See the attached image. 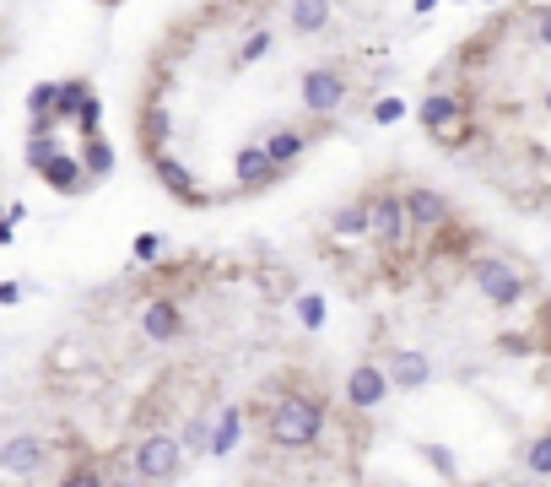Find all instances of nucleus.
<instances>
[{"label":"nucleus","mask_w":551,"mask_h":487,"mask_svg":"<svg viewBox=\"0 0 551 487\" xmlns=\"http://www.w3.org/2000/svg\"><path fill=\"white\" fill-rule=\"evenodd\" d=\"M265 439H271L281 455L319 450V439H325V401L308 396V390H287V396L271 406V417H265Z\"/></svg>","instance_id":"f257e3e1"},{"label":"nucleus","mask_w":551,"mask_h":487,"mask_svg":"<svg viewBox=\"0 0 551 487\" xmlns=\"http://www.w3.org/2000/svg\"><path fill=\"white\" fill-rule=\"evenodd\" d=\"M470 287H476L481 298L497 309V314H508V309H519L524 298L535 293V282L524 276L514 260H503V255H470Z\"/></svg>","instance_id":"f03ea898"},{"label":"nucleus","mask_w":551,"mask_h":487,"mask_svg":"<svg viewBox=\"0 0 551 487\" xmlns=\"http://www.w3.org/2000/svg\"><path fill=\"white\" fill-rule=\"evenodd\" d=\"M184 466H190V455H184V439L173 428L141 433L136 450H130V471H136L141 482H173Z\"/></svg>","instance_id":"7ed1b4c3"},{"label":"nucleus","mask_w":551,"mask_h":487,"mask_svg":"<svg viewBox=\"0 0 551 487\" xmlns=\"http://www.w3.org/2000/svg\"><path fill=\"white\" fill-rule=\"evenodd\" d=\"M411 239L416 233H411V212H406V190L379 184V190H373V244H379L384 255H400Z\"/></svg>","instance_id":"20e7f679"},{"label":"nucleus","mask_w":551,"mask_h":487,"mask_svg":"<svg viewBox=\"0 0 551 487\" xmlns=\"http://www.w3.org/2000/svg\"><path fill=\"white\" fill-rule=\"evenodd\" d=\"M346 76L335 71V65H303L298 71V98H303V109L314 114V120H335V109L346 103Z\"/></svg>","instance_id":"39448f33"},{"label":"nucleus","mask_w":551,"mask_h":487,"mask_svg":"<svg viewBox=\"0 0 551 487\" xmlns=\"http://www.w3.org/2000/svg\"><path fill=\"white\" fill-rule=\"evenodd\" d=\"M416 120L433 141H454L460 136V125L470 120V98L465 92H433L427 87V98H416Z\"/></svg>","instance_id":"423d86ee"},{"label":"nucleus","mask_w":551,"mask_h":487,"mask_svg":"<svg viewBox=\"0 0 551 487\" xmlns=\"http://www.w3.org/2000/svg\"><path fill=\"white\" fill-rule=\"evenodd\" d=\"M389 368L384 363H373V358H362L352 363V374H346V406L352 412H379V406L389 401Z\"/></svg>","instance_id":"0eeeda50"},{"label":"nucleus","mask_w":551,"mask_h":487,"mask_svg":"<svg viewBox=\"0 0 551 487\" xmlns=\"http://www.w3.org/2000/svg\"><path fill=\"white\" fill-rule=\"evenodd\" d=\"M406 212H411V233H422V239H438L443 228H454V206L443 201L433 184H411Z\"/></svg>","instance_id":"6e6552de"},{"label":"nucleus","mask_w":551,"mask_h":487,"mask_svg":"<svg viewBox=\"0 0 551 487\" xmlns=\"http://www.w3.org/2000/svg\"><path fill=\"white\" fill-rule=\"evenodd\" d=\"M287 174L271 163V152H265V141H244V147L233 152V184L244 195H254V190H271V184H281Z\"/></svg>","instance_id":"1a4fd4ad"},{"label":"nucleus","mask_w":551,"mask_h":487,"mask_svg":"<svg viewBox=\"0 0 551 487\" xmlns=\"http://www.w3.org/2000/svg\"><path fill=\"white\" fill-rule=\"evenodd\" d=\"M49 450H55V444L49 439H38V433H17V439H6L0 444V471H6V477H38V471L49 466Z\"/></svg>","instance_id":"9d476101"},{"label":"nucleus","mask_w":551,"mask_h":487,"mask_svg":"<svg viewBox=\"0 0 551 487\" xmlns=\"http://www.w3.org/2000/svg\"><path fill=\"white\" fill-rule=\"evenodd\" d=\"M184 331H190V320H184V309L173 304V298H146V309H141V336L152 341V347H173Z\"/></svg>","instance_id":"9b49d317"},{"label":"nucleus","mask_w":551,"mask_h":487,"mask_svg":"<svg viewBox=\"0 0 551 487\" xmlns=\"http://www.w3.org/2000/svg\"><path fill=\"white\" fill-rule=\"evenodd\" d=\"M384 368H389V385H395L400 396H416V390H427V385H433V374H438L433 358H427V352H416V347H395Z\"/></svg>","instance_id":"f8f14e48"},{"label":"nucleus","mask_w":551,"mask_h":487,"mask_svg":"<svg viewBox=\"0 0 551 487\" xmlns=\"http://www.w3.org/2000/svg\"><path fill=\"white\" fill-rule=\"evenodd\" d=\"M152 163V174H157V184L173 195V201H184V206H211V195L206 190H195V174L179 163L173 152H157V157H146Z\"/></svg>","instance_id":"ddd939ff"},{"label":"nucleus","mask_w":551,"mask_h":487,"mask_svg":"<svg viewBox=\"0 0 551 487\" xmlns=\"http://www.w3.org/2000/svg\"><path fill=\"white\" fill-rule=\"evenodd\" d=\"M319 130H325V125H276L271 136H260V141H265V152H271V163L281 168V174H287V168L298 163L308 147H314Z\"/></svg>","instance_id":"4468645a"},{"label":"nucleus","mask_w":551,"mask_h":487,"mask_svg":"<svg viewBox=\"0 0 551 487\" xmlns=\"http://www.w3.org/2000/svg\"><path fill=\"white\" fill-rule=\"evenodd\" d=\"M136 130H141V152H146V157L168 152V141H173V109H168L163 98H146Z\"/></svg>","instance_id":"2eb2a0df"},{"label":"nucleus","mask_w":551,"mask_h":487,"mask_svg":"<svg viewBox=\"0 0 551 487\" xmlns=\"http://www.w3.org/2000/svg\"><path fill=\"white\" fill-rule=\"evenodd\" d=\"M330 233H335V239H346V244L373 239V190L357 195V201H346V206H335V212H330Z\"/></svg>","instance_id":"dca6fc26"},{"label":"nucleus","mask_w":551,"mask_h":487,"mask_svg":"<svg viewBox=\"0 0 551 487\" xmlns=\"http://www.w3.org/2000/svg\"><path fill=\"white\" fill-rule=\"evenodd\" d=\"M38 179H44L49 190H60V195H82V190H92V184H98V179L87 174L82 152H60L55 163H49L44 174H38Z\"/></svg>","instance_id":"f3484780"},{"label":"nucleus","mask_w":551,"mask_h":487,"mask_svg":"<svg viewBox=\"0 0 551 487\" xmlns=\"http://www.w3.org/2000/svg\"><path fill=\"white\" fill-rule=\"evenodd\" d=\"M244 444V406L238 401H222L217 406V423H211V455L206 460H227Z\"/></svg>","instance_id":"a211bd4d"},{"label":"nucleus","mask_w":551,"mask_h":487,"mask_svg":"<svg viewBox=\"0 0 551 487\" xmlns=\"http://www.w3.org/2000/svg\"><path fill=\"white\" fill-rule=\"evenodd\" d=\"M287 22L298 38H319L335 22V6L330 0H287Z\"/></svg>","instance_id":"6ab92c4d"},{"label":"nucleus","mask_w":551,"mask_h":487,"mask_svg":"<svg viewBox=\"0 0 551 487\" xmlns=\"http://www.w3.org/2000/svg\"><path fill=\"white\" fill-rule=\"evenodd\" d=\"M92 103H103L98 98V87L87 82V76H76V82H60V103H55V125H71V120H82V114L92 109Z\"/></svg>","instance_id":"aec40b11"},{"label":"nucleus","mask_w":551,"mask_h":487,"mask_svg":"<svg viewBox=\"0 0 551 487\" xmlns=\"http://www.w3.org/2000/svg\"><path fill=\"white\" fill-rule=\"evenodd\" d=\"M60 152H65L60 147V130L49 125V120H33V130H28V168H33V174H44Z\"/></svg>","instance_id":"412c9836"},{"label":"nucleus","mask_w":551,"mask_h":487,"mask_svg":"<svg viewBox=\"0 0 551 487\" xmlns=\"http://www.w3.org/2000/svg\"><path fill=\"white\" fill-rule=\"evenodd\" d=\"M271 49H276V33H271V28H265V22H254V28L244 33V44H238V55H233V65H238V71H249V65H260L265 55H271Z\"/></svg>","instance_id":"4be33fe9"},{"label":"nucleus","mask_w":551,"mask_h":487,"mask_svg":"<svg viewBox=\"0 0 551 487\" xmlns=\"http://www.w3.org/2000/svg\"><path fill=\"white\" fill-rule=\"evenodd\" d=\"M211 423H217V412H195L190 423L179 428V439H184V455H190V460L211 455Z\"/></svg>","instance_id":"5701e85b"},{"label":"nucleus","mask_w":551,"mask_h":487,"mask_svg":"<svg viewBox=\"0 0 551 487\" xmlns=\"http://www.w3.org/2000/svg\"><path fill=\"white\" fill-rule=\"evenodd\" d=\"M82 163H87V174H92V179H109L114 168H119V157H114V141H109V136H87V147H82Z\"/></svg>","instance_id":"b1692460"},{"label":"nucleus","mask_w":551,"mask_h":487,"mask_svg":"<svg viewBox=\"0 0 551 487\" xmlns=\"http://www.w3.org/2000/svg\"><path fill=\"white\" fill-rule=\"evenodd\" d=\"M524 471H530L535 482H546V477H551V428H546V433H535V439L524 444Z\"/></svg>","instance_id":"393cba45"},{"label":"nucleus","mask_w":551,"mask_h":487,"mask_svg":"<svg viewBox=\"0 0 551 487\" xmlns=\"http://www.w3.org/2000/svg\"><path fill=\"white\" fill-rule=\"evenodd\" d=\"M292 314H298V325H303V331H319V325L330 320V304H325V293H298Z\"/></svg>","instance_id":"a878e982"},{"label":"nucleus","mask_w":551,"mask_h":487,"mask_svg":"<svg viewBox=\"0 0 551 487\" xmlns=\"http://www.w3.org/2000/svg\"><path fill=\"white\" fill-rule=\"evenodd\" d=\"M55 103H60V82H38V87L28 92V114H33V120H49V125H55Z\"/></svg>","instance_id":"bb28decb"},{"label":"nucleus","mask_w":551,"mask_h":487,"mask_svg":"<svg viewBox=\"0 0 551 487\" xmlns=\"http://www.w3.org/2000/svg\"><path fill=\"white\" fill-rule=\"evenodd\" d=\"M60 487H109V477L98 471V460H76V466L60 477Z\"/></svg>","instance_id":"cd10ccee"},{"label":"nucleus","mask_w":551,"mask_h":487,"mask_svg":"<svg viewBox=\"0 0 551 487\" xmlns=\"http://www.w3.org/2000/svg\"><path fill=\"white\" fill-rule=\"evenodd\" d=\"M411 114L406 98H373V125H400Z\"/></svg>","instance_id":"c85d7f7f"},{"label":"nucleus","mask_w":551,"mask_h":487,"mask_svg":"<svg viewBox=\"0 0 551 487\" xmlns=\"http://www.w3.org/2000/svg\"><path fill=\"white\" fill-rule=\"evenodd\" d=\"M130 255H136V260H141V266H152V260H157V255H163V239H157V233H141V239H136V244H130Z\"/></svg>","instance_id":"c756f323"},{"label":"nucleus","mask_w":551,"mask_h":487,"mask_svg":"<svg viewBox=\"0 0 551 487\" xmlns=\"http://www.w3.org/2000/svg\"><path fill=\"white\" fill-rule=\"evenodd\" d=\"M530 28H535V44L551 49V6H535L530 11Z\"/></svg>","instance_id":"7c9ffc66"},{"label":"nucleus","mask_w":551,"mask_h":487,"mask_svg":"<svg viewBox=\"0 0 551 487\" xmlns=\"http://www.w3.org/2000/svg\"><path fill=\"white\" fill-rule=\"evenodd\" d=\"M0 304H22V282H0Z\"/></svg>","instance_id":"2f4dec72"},{"label":"nucleus","mask_w":551,"mask_h":487,"mask_svg":"<svg viewBox=\"0 0 551 487\" xmlns=\"http://www.w3.org/2000/svg\"><path fill=\"white\" fill-rule=\"evenodd\" d=\"M411 11H416V17H433V11H438V0H411Z\"/></svg>","instance_id":"473e14b6"},{"label":"nucleus","mask_w":551,"mask_h":487,"mask_svg":"<svg viewBox=\"0 0 551 487\" xmlns=\"http://www.w3.org/2000/svg\"><path fill=\"white\" fill-rule=\"evenodd\" d=\"M546 114H551V92H546Z\"/></svg>","instance_id":"72a5a7b5"}]
</instances>
